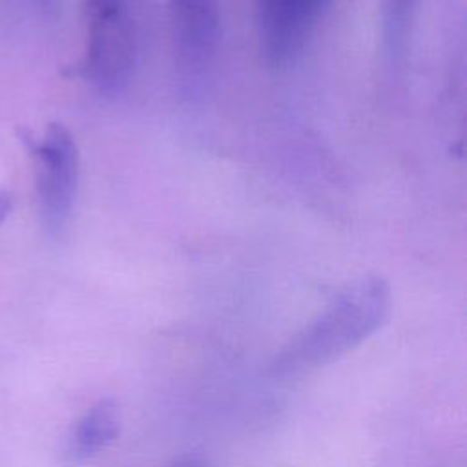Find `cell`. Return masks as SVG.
I'll return each mask as SVG.
<instances>
[{
  "label": "cell",
  "mask_w": 467,
  "mask_h": 467,
  "mask_svg": "<svg viewBox=\"0 0 467 467\" xmlns=\"http://www.w3.org/2000/svg\"><path fill=\"white\" fill-rule=\"evenodd\" d=\"M390 286L367 275L341 288L332 301L274 356L275 376H299L327 365L370 337L389 317Z\"/></svg>",
  "instance_id": "obj_1"
},
{
  "label": "cell",
  "mask_w": 467,
  "mask_h": 467,
  "mask_svg": "<svg viewBox=\"0 0 467 467\" xmlns=\"http://www.w3.org/2000/svg\"><path fill=\"white\" fill-rule=\"evenodd\" d=\"M137 57L133 0H86L84 78L102 95L128 84Z\"/></svg>",
  "instance_id": "obj_2"
},
{
  "label": "cell",
  "mask_w": 467,
  "mask_h": 467,
  "mask_svg": "<svg viewBox=\"0 0 467 467\" xmlns=\"http://www.w3.org/2000/svg\"><path fill=\"white\" fill-rule=\"evenodd\" d=\"M24 140L35 164L42 224L49 235L60 237L71 223L78 192L80 157L75 137L64 124L51 122L38 137Z\"/></svg>",
  "instance_id": "obj_3"
},
{
  "label": "cell",
  "mask_w": 467,
  "mask_h": 467,
  "mask_svg": "<svg viewBox=\"0 0 467 467\" xmlns=\"http://www.w3.org/2000/svg\"><path fill=\"white\" fill-rule=\"evenodd\" d=\"M177 66L190 80H199L213 64L221 16L219 0H168Z\"/></svg>",
  "instance_id": "obj_4"
},
{
  "label": "cell",
  "mask_w": 467,
  "mask_h": 467,
  "mask_svg": "<svg viewBox=\"0 0 467 467\" xmlns=\"http://www.w3.org/2000/svg\"><path fill=\"white\" fill-rule=\"evenodd\" d=\"M328 0H257L259 46L270 66L292 62L310 38Z\"/></svg>",
  "instance_id": "obj_5"
},
{
  "label": "cell",
  "mask_w": 467,
  "mask_h": 467,
  "mask_svg": "<svg viewBox=\"0 0 467 467\" xmlns=\"http://www.w3.org/2000/svg\"><path fill=\"white\" fill-rule=\"evenodd\" d=\"M119 412L111 400L95 403L75 425L67 454L75 462L88 460L104 451L119 434Z\"/></svg>",
  "instance_id": "obj_6"
},
{
  "label": "cell",
  "mask_w": 467,
  "mask_h": 467,
  "mask_svg": "<svg viewBox=\"0 0 467 467\" xmlns=\"http://www.w3.org/2000/svg\"><path fill=\"white\" fill-rule=\"evenodd\" d=\"M420 0H381V53L385 64L398 67L409 49V40Z\"/></svg>",
  "instance_id": "obj_7"
},
{
  "label": "cell",
  "mask_w": 467,
  "mask_h": 467,
  "mask_svg": "<svg viewBox=\"0 0 467 467\" xmlns=\"http://www.w3.org/2000/svg\"><path fill=\"white\" fill-rule=\"evenodd\" d=\"M9 210H11V201H9V195L0 188V224L5 221V217L9 215Z\"/></svg>",
  "instance_id": "obj_8"
},
{
  "label": "cell",
  "mask_w": 467,
  "mask_h": 467,
  "mask_svg": "<svg viewBox=\"0 0 467 467\" xmlns=\"http://www.w3.org/2000/svg\"><path fill=\"white\" fill-rule=\"evenodd\" d=\"M175 467H204V465L201 462H195V460H186V462L177 463Z\"/></svg>",
  "instance_id": "obj_9"
}]
</instances>
